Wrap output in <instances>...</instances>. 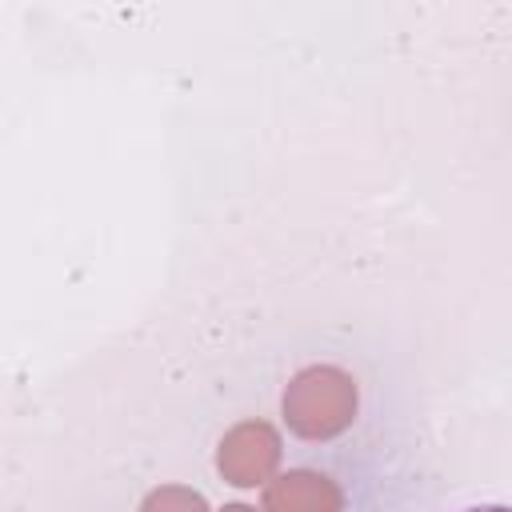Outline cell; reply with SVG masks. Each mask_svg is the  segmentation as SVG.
Instances as JSON below:
<instances>
[{
  "instance_id": "6da1fadb",
  "label": "cell",
  "mask_w": 512,
  "mask_h": 512,
  "mask_svg": "<svg viewBox=\"0 0 512 512\" xmlns=\"http://www.w3.org/2000/svg\"><path fill=\"white\" fill-rule=\"evenodd\" d=\"M464 512H512L508 504H476V508H464Z\"/></svg>"
}]
</instances>
